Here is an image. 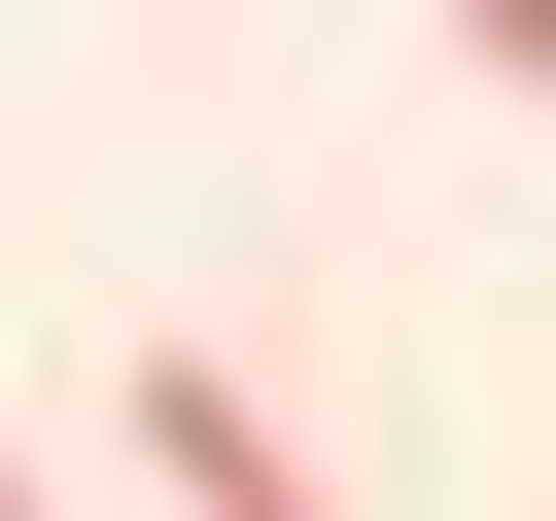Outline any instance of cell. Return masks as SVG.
Listing matches in <instances>:
<instances>
[{"label":"cell","mask_w":556,"mask_h":521,"mask_svg":"<svg viewBox=\"0 0 556 521\" xmlns=\"http://www.w3.org/2000/svg\"><path fill=\"white\" fill-rule=\"evenodd\" d=\"M104 417H139V486H174V521H313V452H278V382H243V347H104Z\"/></svg>","instance_id":"6da1fadb"},{"label":"cell","mask_w":556,"mask_h":521,"mask_svg":"<svg viewBox=\"0 0 556 521\" xmlns=\"http://www.w3.org/2000/svg\"><path fill=\"white\" fill-rule=\"evenodd\" d=\"M452 69H486V104H556V0H452Z\"/></svg>","instance_id":"7a4b0ae2"}]
</instances>
